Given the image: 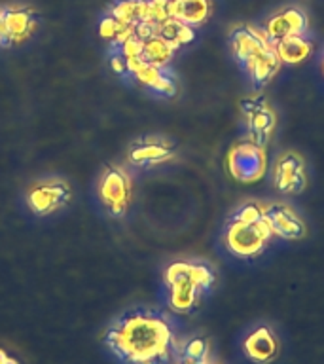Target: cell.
Returning <instances> with one entry per match:
<instances>
[{
	"instance_id": "6da1fadb",
	"label": "cell",
	"mask_w": 324,
	"mask_h": 364,
	"mask_svg": "<svg viewBox=\"0 0 324 364\" xmlns=\"http://www.w3.org/2000/svg\"><path fill=\"white\" fill-rule=\"evenodd\" d=\"M104 343L125 364H171L180 346L173 318L146 307L116 318L108 326Z\"/></svg>"
},
{
	"instance_id": "7a4b0ae2",
	"label": "cell",
	"mask_w": 324,
	"mask_h": 364,
	"mask_svg": "<svg viewBox=\"0 0 324 364\" xmlns=\"http://www.w3.org/2000/svg\"><path fill=\"white\" fill-rule=\"evenodd\" d=\"M233 57L247 70L252 87L260 91L266 87L281 68V59L273 42L266 36L264 28L252 25H239L230 34Z\"/></svg>"
},
{
	"instance_id": "3957f363",
	"label": "cell",
	"mask_w": 324,
	"mask_h": 364,
	"mask_svg": "<svg viewBox=\"0 0 324 364\" xmlns=\"http://www.w3.org/2000/svg\"><path fill=\"white\" fill-rule=\"evenodd\" d=\"M167 304L175 313H192L216 283L215 267L201 260H180L163 273Z\"/></svg>"
},
{
	"instance_id": "277c9868",
	"label": "cell",
	"mask_w": 324,
	"mask_h": 364,
	"mask_svg": "<svg viewBox=\"0 0 324 364\" xmlns=\"http://www.w3.org/2000/svg\"><path fill=\"white\" fill-rule=\"evenodd\" d=\"M271 237L273 232L264 216V205L258 201L239 205L222 233L224 247L239 258H254L261 255Z\"/></svg>"
},
{
	"instance_id": "5b68a950",
	"label": "cell",
	"mask_w": 324,
	"mask_h": 364,
	"mask_svg": "<svg viewBox=\"0 0 324 364\" xmlns=\"http://www.w3.org/2000/svg\"><path fill=\"white\" fill-rule=\"evenodd\" d=\"M227 173L243 184L261 181L267 173L266 146H261L250 136H244L230 148L226 156Z\"/></svg>"
},
{
	"instance_id": "8992f818",
	"label": "cell",
	"mask_w": 324,
	"mask_h": 364,
	"mask_svg": "<svg viewBox=\"0 0 324 364\" xmlns=\"http://www.w3.org/2000/svg\"><path fill=\"white\" fill-rule=\"evenodd\" d=\"M97 192H99L101 203L110 210V215L124 216L133 198V181L124 167L108 165L99 181Z\"/></svg>"
},
{
	"instance_id": "52a82bcc",
	"label": "cell",
	"mask_w": 324,
	"mask_h": 364,
	"mask_svg": "<svg viewBox=\"0 0 324 364\" xmlns=\"http://www.w3.org/2000/svg\"><path fill=\"white\" fill-rule=\"evenodd\" d=\"M72 198V190L65 178L50 176L44 181H36L27 192V203L33 213L44 216L63 209Z\"/></svg>"
},
{
	"instance_id": "ba28073f",
	"label": "cell",
	"mask_w": 324,
	"mask_h": 364,
	"mask_svg": "<svg viewBox=\"0 0 324 364\" xmlns=\"http://www.w3.org/2000/svg\"><path fill=\"white\" fill-rule=\"evenodd\" d=\"M241 114H243L247 133L252 141L261 146H267L271 141L273 131L277 125V114L269 107L266 97L250 95L241 101Z\"/></svg>"
},
{
	"instance_id": "9c48e42d",
	"label": "cell",
	"mask_w": 324,
	"mask_h": 364,
	"mask_svg": "<svg viewBox=\"0 0 324 364\" xmlns=\"http://www.w3.org/2000/svg\"><path fill=\"white\" fill-rule=\"evenodd\" d=\"M127 61V74L148 87L153 93L161 97H175L178 91L175 74L171 73L167 67H156L150 65L142 57H133V59H125Z\"/></svg>"
},
{
	"instance_id": "30bf717a",
	"label": "cell",
	"mask_w": 324,
	"mask_h": 364,
	"mask_svg": "<svg viewBox=\"0 0 324 364\" xmlns=\"http://www.w3.org/2000/svg\"><path fill=\"white\" fill-rule=\"evenodd\" d=\"M273 184L281 193H300L307 186L306 159L298 152H283L273 165Z\"/></svg>"
},
{
	"instance_id": "8fae6325",
	"label": "cell",
	"mask_w": 324,
	"mask_h": 364,
	"mask_svg": "<svg viewBox=\"0 0 324 364\" xmlns=\"http://www.w3.org/2000/svg\"><path fill=\"white\" fill-rule=\"evenodd\" d=\"M175 158V146L167 139L158 135L142 136L129 148V161L139 167L167 164Z\"/></svg>"
},
{
	"instance_id": "7c38bea8",
	"label": "cell",
	"mask_w": 324,
	"mask_h": 364,
	"mask_svg": "<svg viewBox=\"0 0 324 364\" xmlns=\"http://www.w3.org/2000/svg\"><path fill=\"white\" fill-rule=\"evenodd\" d=\"M307 28H309V21H307L306 11L298 6H288L267 19L264 33L275 44L288 36H303L307 34Z\"/></svg>"
},
{
	"instance_id": "4fadbf2b",
	"label": "cell",
	"mask_w": 324,
	"mask_h": 364,
	"mask_svg": "<svg viewBox=\"0 0 324 364\" xmlns=\"http://www.w3.org/2000/svg\"><path fill=\"white\" fill-rule=\"evenodd\" d=\"M281 343L277 334L273 332L271 326L260 324L254 330H250L243 340L244 357L256 364H269L279 357Z\"/></svg>"
},
{
	"instance_id": "5bb4252c",
	"label": "cell",
	"mask_w": 324,
	"mask_h": 364,
	"mask_svg": "<svg viewBox=\"0 0 324 364\" xmlns=\"http://www.w3.org/2000/svg\"><path fill=\"white\" fill-rule=\"evenodd\" d=\"M2 23H4L6 48L27 42L38 27L36 14L31 8H21V6L2 8Z\"/></svg>"
},
{
	"instance_id": "9a60e30c",
	"label": "cell",
	"mask_w": 324,
	"mask_h": 364,
	"mask_svg": "<svg viewBox=\"0 0 324 364\" xmlns=\"http://www.w3.org/2000/svg\"><path fill=\"white\" fill-rule=\"evenodd\" d=\"M264 216L271 228L273 235H277V237L296 241V239H301L306 235V224L288 205H267V207H264Z\"/></svg>"
},
{
	"instance_id": "2e32d148",
	"label": "cell",
	"mask_w": 324,
	"mask_h": 364,
	"mask_svg": "<svg viewBox=\"0 0 324 364\" xmlns=\"http://www.w3.org/2000/svg\"><path fill=\"white\" fill-rule=\"evenodd\" d=\"M212 14L210 0H175L169 4V16L190 27H201Z\"/></svg>"
},
{
	"instance_id": "e0dca14e",
	"label": "cell",
	"mask_w": 324,
	"mask_h": 364,
	"mask_svg": "<svg viewBox=\"0 0 324 364\" xmlns=\"http://www.w3.org/2000/svg\"><path fill=\"white\" fill-rule=\"evenodd\" d=\"M275 51L284 65H300L313 53V42L303 36H288L275 42Z\"/></svg>"
},
{
	"instance_id": "ac0fdd59",
	"label": "cell",
	"mask_w": 324,
	"mask_h": 364,
	"mask_svg": "<svg viewBox=\"0 0 324 364\" xmlns=\"http://www.w3.org/2000/svg\"><path fill=\"white\" fill-rule=\"evenodd\" d=\"M156 34H158L159 38H163L175 51L178 48H182V46L190 44V42L195 40V31H193V27L178 21L175 17H167L165 21L159 23L158 33Z\"/></svg>"
},
{
	"instance_id": "d6986e66",
	"label": "cell",
	"mask_w": 324,
	"mask_h": 364,
	"mask_svg": "<svg viewBox=\"0 0 324 364\" xmlns=\"http://www.w3.org/2000/svg\"><path fill=\"white\" fill-rule=\"evenodd\" d=\"M173 55H175V50L163 38H159L158 34L142 40V59L150 63V65L169 67V63L173 61Z\"/></svg>"
},
{
	"instance_id": "ffe728a7",
	"label": "cell",
	"mask_w": 324,
	"mask_h": 364,
	"mask_svg": "<svg viewBox=\"0 0 324 364\" xmlns=\"http://www.w3.org/2000/svg\"><path fill=\"white\" fill-rule=\"evenodd\" d=\"M176 357L190 358V360H198V363H209L210 360L209 340L203 338V336H193V338H188L186 341H182L180 346H178Z\"/></svg>"
},
{
	"instance_id": "44dd1931",
	"label": "cell",
	"mask_w": 324,
	"mask_h": 364,
	"mask_svg": "<svg viewBox=\"0 0 324 364\" xmlns=\"http://www.w3.org/2000/svg\"><path fill=\"white\" fill-rule=\"evenodd\" d=\"M122 27H124V23H119L112 14H107V16L101 19V23H99V34H101L102 38H107L112 42V40L119 34Z\"/></svg>"
},
{
	"instance_id": "7402d4cb",
	"label": "cell",
	"mask_w": 324,
	"mask_h": 364,
	"mask_svg": "<svg viewBox=\"0 0 324 364\" xmlns=\"http://www.w3.org/2000/svg\"><path fill=\"white\" fill-rule=\"evenodd\" d=\"M118 48L119 53L125 57V59H133V57H142V40L136 38V36H131L129 40H125L124 44L114 46Z\"/></svg>"
},
{
	"instance_id": "603a6c76",
	"label": "cell",
	"mask_w": 324,
	"mask_h": 364,
	"mask_svg": "<svg viewBox=\"0 0 324 364\" xmlns=\"http://www.w3.org/2000/svg\"><path fill=\"white\" fill-rule=\"evenodd\" d=\"M108 57H110V67L116 74H127V61H125V57L119 53L118 48H114L110 46V50H108Z\"/></svg>"
},
{
	"instance_id": "cb8c5ba5",
	"label": "cell",
	"mask_w": 324,
	"mask_h": 364,
	"mask_svg": "<svg viewBox=\"0 0 324 364\" xmlns=\"http://www.w3.org/2000/svg\"><path fill=\"white\" fill-rule=\"evenodd\" d=\"M0 364H19V363H17L16 358L8 357V355L0 349Z\"/></svg>"
},
{
	"instance_id": "d4e9b609",
	"label": "cell",
	"mask_w": 324,
	"mask_h": 364,
	"mask_svg": "<svg viewBox=\"0 0 324 364\" xmlns=\"http://www.w3.org/2000/svg\"><path fill=\"white\" fill-rule=\"evenodd\" d=\"M0 46L6 48V34H4V23H2V10H0Z\"/></svg>"
},
{
	"instance_id": "484cf974",
	"label": "cell",
	"mask_w": 324,
	"mask_h": 364,
	"mask_svg": "<svg viewBox=\"0 0 324 364\" xmlns=\"http://www.w3.org/2000/svg\"><path fill=\"white\" fill-rule=\"evenodd\" d=\"M175 363L176 364H207V363H198V360H190V358H182V357H176Z\"/></svg>"
},
{
	"instance_id": "4316f807",
	"label": "cell",
	"mask_w": 324,
	"mask_h": 364,
	"mask_svg": "<svg viewBox=\"0 0 324 364\" xmlns=\"http://www.w3.org/2000/svg\"><path fill=\"white\" fill-rule=\"evenodd\" d=\"M159 2H163V4H167V6H169L171 2H175V0H159Z\"/></svg>"
},
{
	"instance_id": "83f0119b",
	"label": "cell",
	"mask_w": 324,
	"mask_h": 364,
	"mask_svg": "<svg viewBox=\"0 0 324 364\" xmlns=\"http://www.w3.org/2000/svg\"><path fill=\"white\" fill-rule=\"evenodd\" d=\"M207 364H220V363H215V360H209V363Z\"/></svg>"
},
{
	"instance_id": "f1b7e54d",
	"label": "cell",
	"mask_w": 324,
	"mask_h": 364,
	"mask_svg": "<svg viewBox=\"0 0 324 364\" xmlns=\"http://www.w3.org/2000/svg\"><path fill=\"white\" fill-rule=\"evenodd\" d=\"M323 73H324V55H323Z\"/></svg>"
}]
</instances>
